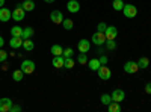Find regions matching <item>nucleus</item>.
<instances>
[{
  "label": "nucleus",
  "mask_w": 151,
  "mask_h": 112,
  "mask_svg": "<svg viewBox=\"0 0 151 112\" xmlns=\"http://www.w3.org/2000/svg\"><path fill=\"white\" fill-rule=\"evenodd\" d=\"M104 35L107 40H115L118 36V29L115 26H107V29L104 30Z\"/></svg>",
  "instance_id": "9b49d317"
},
{
  "label": "nucleus",
  "mask_w": 151,
  "mask_h": 112,
  "mask_svg": "<svg viewBox=\"0 0 151 112\" xmlns=\"http://www.w3.org/2000/svg\"><path fill=\"white\" fill-rule=\"evenodd\" d=\"M145 92H147V94H151V82L145 85Z\"/></svg>",
  "instance_id": "c9c22d12"
},
{
  "label": "nucleus",
  "mask_w": 151,
  "mask_h": 112,
  "mask_svg": "<svg viewBox=\"0 0 151 112\" xmlns=\"http://www.w3.org/2000/svg\"><path fill=\"white\" fill-rule=\"evenodd\" d=\"M103 52H104L103 46H97V53H103Z\"/></svg>",
  "instance_id": "e433bc0d"
},
{
  "label": "nucleus",
  "mask_w": 151,
  "mask_h": 112,
  "mask_svg": "<svg viewBox=\"0 0 151 112\" xmlns=\"http://www.w3.org/2000/svg\"><path fill=\"white\" fill-rule=\"evenodd\" d=\"M62 24H64V29H65V30H71V29H73V26H74L73 20H70V18H64Z\"/></svg>",
  "instance_id": "a878e982"
},
{
  "label": "nucleus",
  "mask_w": 151,
  "mask_h": 112,
  "mask_svg": "<svg viewBox=\"0 0 151 112\" xmlns=\"http://www.w3.org/2000/svg\"><path fill=\"white\" fill-rule=\"evenodd\" d=\"M100 61L98 59H91V61H88V67H89V70H92V71H97L98 68H100Z\"/></svg>",
  "instance_id": "a211bd4d"
},
{
  "label": "nucleus",
  "mask_w": 151,
  "mask_h": 112,
  "mask_svg": "<svg viewBox=\"0 0 151 112\" xmlns=\"http://www.w3.org/2000/svg\"><path fill=\"white\" fill-rule=\"evenodd\" d=\"M74 65H76V64H74V61H73L71 58H65V61H64V68H67V70H71Z\"/></svg>",
  "instance_id": "bb28decb"
},
{
  "label": "nucleus",
  "mask_w": 151,
  "mask_h": 112,
  "mask_svg": "<svg viewBox=\"0 0 151 112\" xmlns=\"http://www.w3.org/2000/svg\"><path fill=\"white\" fill-rule=\"evenodd\" d=\"M20 5H21V8L26 12H30V11L35 9V2H33V0H24V2L20 3Z\"/></svg>",
  "instance_id": "dca6fc26"
},
{
  "label": "nucleus",
  "mask_w": 151,
  "mask_h": 112,
  "mask_svg": "<svg viewBox=\"0 0 151 112\" xmlns=\"http://www.w3.org/2000/svg\"><path fill=\"white\" fill-rule=\"evenodd\" d=\"M62 53H64V48H62L59 44H53L52 46V55L53 56H62Z\"/></svg>",
  "instance_id": "6ab92c4d"
},
{
  "label": "nucleus",
  "mask_w": 151,
  "mask_h": 112,
  "mask_svg": "<svg viewBox=\"0 0 151 112\" xmlns=\"http://www.w3.org/2000/svg\"><path fill=\"white\" fill-rule=\"evenodd\" d=\"M23 76H24V73L21 71V68L20 70H15L14 73H12V79H14L15 82H21L23 80Z\"/></svg>",
  "instance_id": "412c9836"
},
{
  "label": "nucleus",
  "mask_w": 151,
  "mask_h": 112,
  "mask_svg": "<svg viewBox=\"0 0 151 112\" xmlns=\"http://www.w3.org/2000/svg\"><path fill=\"white\" fill-rule=\"evenodd\" d=\"M77 62H79V64H82V65L88 64V56H86V53H80L79 58H77Z\"/></svg>",
  "instance_id": "c756f323"
},
{
  "label": "nucleus",
  "mask_w": 151,
  "mask_h": 112,
  "mask_svg": "<svg viewBox=\"0 0 151 112\" xmlns=\"http://www.w3.org/2000/svg\"><path fill=\"white\" fill-rule=\"evenodd\" d=\"M3 5H5V0H0V8H3Z\"/></svg>",
  "instance_id": "ea45409f"
},
{
  "label": "nucleus",
  "mask_w": 151,
  "mask_h": 112,
  "mask_svg": "<svg viewBox=\"0 0 151 112\" xmlns=\"http://www.w3.org/2000/svg\"><path fill=\"white\" fill-rule=\"evenodd\" d=\"M12 18V11H9L8 8H0V21H3V23H6V21H9Z\"/></svg>",
  "instance_id": "9d476101"
},
{
  "label": "nucleus",
  "mask_w": 151,
  "mask_h": 112,
  "mask_svg": "<svg viewBox=\"0 0 151 112\" xmlns=\"http://www.w3.org/2000/svg\"><path fill=\"white\" fill-rule=\"evenodd\" d=\"M98 61H100V64L101 65H106L107 62H109V58L106 56V55H100V58H98Z\"/></svg>",
  "instance_id": "72a5a7b5"
},
{
  "label": "nucleus",
  "mask_w": 151,
  "mask_h": 112,
  "mask_svg": "<svg viewBox=\"0 0 151 112\" xmlns=\"http://www.w3.org/2000/svg\"><path fill=\"white\" fill-rule=\"evenodd\" d=\"M45 3H55V0H44Z\"/></svg>",
  "instance_id": "58836bf2"
},
{
  "label": "nucleus",
  "mask_w": 151,
  "mask_h": 112,
  "mask_svg": "<svg viewBox=\"0 0 151 112\" xmlns=\"http://www.w3.org/2000/svg\"><path fill=\"white\" fill-rule=\"evenodd\" d=\"M12 105H14V102H12L9 97L0 98V112H9Z\"/></svg>",
  "instance_id": "423d86ee"
},
{
  "label": "nucleus",
  "mask_w": 151,
  "mask_h": 112,
  "mask_svg": "<svg viewBox=\"0 0 151 112\" xmlns=\"http://www.w3.org/2000/svg\"><path fill=\"white\" fill-rule=\"evenodd\" d=\"M32 36H33V29H32V27H24V29H23V35H21L23 40L32 38Z\"/></svg>",
  "instance_id": "aec40b11"
},
{
  "label": "nucleus",
  "mask_w": 151,
  "mask_h": 112,
  "mask_svg": "<svg viewBox=\"0 0 151 112\" xmlns=\"http://www.w3.org/2000/svg\"><path fill=\"white\" fill-rule=\"evenodd\" d=\"M73 53H74V50H73L71 47H68V48H64V53H62V56H64V58H71Z\"/></svg>",
  "instance_id": "7c9ffc66"
},
{
  "label": "nucleus",
  "mask_w": 151,
  "mask_h": 112,
  "mask_svg": "<svg viewBox=\"0 0 151 112\" xmlns=\"http://www.w3.org/2000/svg\"><path fill=\"white\" fill-rule=\"evenodd\" d=\"M67 9L71 12V14H76V12L80 11V3L77 2V0H70V2L67 3Z\"/></svg>",
  "instance_id": "ddd939ff"
},
{
  "label": "nucleus",
  "mask_w": 151,
  "mask_h": 112,
  "mask_svg": "<svg viewBox=\"0 0 151 112\" xmlns=\"http://www.w3.org/2000/svg\"><path fill=\"white\" fill-rule=\"evenodd\" d=\"M9 46L14 48H20V47H23V38L21 36H12L11 38V41H9Z\"/></svg>",
  "instance_id": "4468645a"
},
{
  "label": "nucleus",
  "mask_w": 151,
  "mask_h": 112,
  "mask_svg": "<svg viewBox=\"0 0 151 112\" xmlns=\"http://www.w3.org/2000/svg\"><path fill=\"white\" fill-rule=\"evenodd\" d=\"M5 46V40H3V36H0V48H2Z\"/></svg>",
  "instance_id": "4c0bfd02"
},
{
  "label": "nucleus",
  "mask_w": 151,
  "mask_h": 112,
  "mask_svg": "<svg viewBox=\"0 0 151 112\" xmlns=\"http://www.w3.org/2000/svg\"><path fill=\"white\" fill-rule=\"evenodd\" d=\"M106 35H104V32H95L94 35H92V38H91V41L95 44V46H104L106 44Z\"/></svg>",
  "instance_id": "7ed1b4c3"
},
{
  "label": "nucleus",
  "mask_w": 151,
  "mask_h": 112,
  "mask_svg": "<svg viewBox=\"0 0 151 112\" xmlns=\"http://www.w3.org/2000/svg\"><path fill=\"white\" fill-rule=\"evenodd\" d=\"M150 62H151V61H150Z\"/></svg>",
  "instance_id": "a19ab883"
},
{
  "label": "nucleus",
  "mask_w": 151,
  "mask_h": 112,
  "mask_svg": "<svg viewBox=\"0 0 151 112\" xmlns=\"http://www.w3.org/2000/svg\"><path fill=\"white\" fill-rule=\"evenodd\" d=\"M20 111H21V106H18V105H12L9 112H20Z\"/></svg>",
  "instance_id": "f704fd0d"
},
{
  "label": "nucleus",
  "mask_w": 151,
  "mask_h": 112,
  "mask_svg": "<svg viewBox=\"0 0 151 112\" xmlns=\"http://www.w3.org/2000/svg\"><path fill=\"white\" fill-rule=\"evenodd\" d=\"M112 8L115 11H122L124 9V2H122V0H113V2H112Z\"/></svg>",
  "instance_id": "5701e85b"
},
{
  "label": "nucleus",
  "mask_w": 151,
  "mask_h": 112,
  "mask_svg": "<svg viewBox=\"0 0 151 112\" xmlns=\"http://www.w3.org/2000/svg\"><path fill=\"white\" fill-rule=\"evenodd\" d=\"M109 112H121V105L118 102H112L109 106H107Z\"/></svg>",
  "instance_id": "4be33fe9"
},
{
  "label": "nucleus",
  "mask_w": 151,
  "mask_h": 112,
  "mask_svg": "<svg viewBox=\"0 0 151 112\" xmlns=\"http://www.w3.org/2000/svg\"><path fill=\"white\" fill-rule=\"evenodd\" d=\"M97 73H98V77L101 79V80H109L112 77V71H110V68L107 65H100V68L97 70Z\"/></svg>",
  "instance_id": "f03ea898"
},
{
  "label": "nucleus",
  "mask_w": 151,
  "mask_h": 112,
  "mask_svg": "<svg viewBox=\"0 0 151 112\" xmlns=\"http://www.w3.org/2000/svg\"><path fill=\"white\" fill-rule=\"evenodd\" d=\"M6 59H8V53L0 48V64H2V62H6Z\"/></svg>",
  "instance_id": "473e14b6"
},
{
  "label": "nucleus",
  "mask_w": 151,
  "mask_h": 112,
  "mask_svg": "<svg viewBox=\"0 0 151 112\" xmlns=\"http://www.w3.org/2000/svg\"><path fill=\"white\" fill-rule=\"evenodd\" d=\"M137 70H139V65L134 61H129L124 64V71L127 74H134V73H137Z\"/></svg>",
  "instance_id": "39448f33"
},
{
  "label": "nucleus",
  "mask_w": 151,
  "mask_h": 112,
  "mask_svg": "<svg viewBox=\"0 0 151 112\" xmlns=\"http://www.w3.org/2000/svg\"><path fill=\"white\" fill-rule=\"evenodd\" d=\"M11 35H12V36H21V35H23V27H20V26L11 27Z\"/></svg>",
  "instance_id": "393cba45"
},
{
  "label": "nucleus",
  "mask_w": 151,
  "mask_h": 112,
  "mask_svg": "<svg viewBox=\"0 0 151 112\" xmlns=\"http://www.w3.org/2000/svg\"><path fill=\"white\" fill-rule=\"evenodd\" d=\"M21 71L24 73V74H32L33 71H35V62L33 61H30V59H24L23 62H21Z\"/></svg>",
  "instance_id": "f257e3e1"
},
{
  "label": "nucleus",
  "mask_w": 151,
  "mask_h": 112,
  "mask_svg": "<svg viewBox=\"0 0 151 112\" xmlns=\"http://www.w3.org/2000/svg\"><path fill=\"white\" fill-rule=\"evenodd\" d=\"M137 65H139V70L148 68V65H150V61H148V58H141L139 61H137Z\"/></svg>",
  "instance_id": "b1692460"
},
{
  "label": "nucleus",
  "mask_w": 151,
  "mask_h": 112,
  "mask_svg": "<svg viewBox=\"0 0 151 112\" xmlns=\"http://www.w3.org/2000/svg\"><path fill=\"white\" fill-rule=\"evenodd\" d=\"M50 20H52V23H55V24H62V21H64V14H62L60 11H52Z\"/></svg>",
  "instance_id": "1a4fd4ad"
},
{
  "label": "nucleus",
  "mask_w": 151,
  "mask_h": 112,
  "mask_svg": "<svg viewBox=\"0 0 151 112\" xmlns=\"http://www.w3.org/2000/svg\"><path fill=\"white\" fill-rule=\"evenodd\" d=\"M64 61H65L64 56H53L52 65H53L55 68H62V67H64Z\"/></svg>",
  "instance_id": "2eb2a0df"
},
{
  "label": "nucleus",
  "mask_w": 151,
  "mask_h": 112,
  "mask_svg": "<svg viewBox=\"0 0 151 112\" xmlns=\"http://www.w3.org/2000/svg\"><path fill=\"white\" fill-rule=\"evenodd\" d=\"M106 47L109 48V50H115V48H116L115 40H106Z\"/></svg>",
  "instance_id": "c85d7f7f"
},
{
  "label": "nucleus",
  "mask_w": 151,
  "mask_h": 112,
  "mask_svg": "<svg viewBox=\"0 0 151 112\" xmlns=\"http://www.w3.org/2000/svg\"><path fill=\"white\" fill-rule=\"evenodd\" d=\"M77 48H79L80 53H88V52H89V48H91V43L88 40H80L79 44H77Z\"/></svg>",
  "instance_id": "f8f14e48"
},
{
  "label": "nucleus",
  "mask_w": 151,
  "mask_h": 112,
  "mask_svg": "<svg viewBox=\"0 0 151 112\" xmlns=\"http://www.w3.org/2000/svg\"><path fill=\"white\" fill-rule=\"evenodd\" d=\"M23 48L26 52H32L33 48H35V44H33V41L30 40V38H27V40H23Z\"/></svg>",
  "instance_id": "f3484780"
},
{
  "label": "nucleus",
  "mask_w": 151,
  "mask_h": 112,
  "mask_svg": "<svg viewBox=\"0 0 151 112\" xmlns=\"http://www.w3.org/2000/svg\"><path fill=\"white\" fill-rule=\"evenodd\" d=\"M124 15L127 17V18H134L137 15V9L134 5H124Z\"/></svg>",
  "instance_id": "0eeeda50"
},
{
  "label": "nucleus",
  "mask_w": 151,
  "mask_h": 112,
  "mask_svg": "<svg viewBox=\"0 0 151 112\" xmlns=\"http://www.w3.org/2000/svg\"><path fill=\"white\" fill-rule=\"evenodd\" d=\"M24 15H26V11L21 8V5H18L14 11H12V20H15V21H23Z\"/></svg>",
  "instance_id": "20e7f679"
},
{
  "label": "nucleus",
  "mask_w": 151,
  "mask_h": 112,
  "mask_svg": "<svg viewBox=\"0 0 151 112\" xmlns=\"http://www.w3.org/2000/svg\"><path fill=\"white\" fill-rule=\"evenodd\" d=\"M110 95H112V102H118V103L124 102V98H125V92L122 90H113Z\"/></svg>",
  "instance_id": "6e6552de"
},
{
  "label": "nucleus",
  "mask_w": 151,
  "mask_h": 112,
  "mask_svg": "<svg viewBox=\"0 0 151 112\" xmlns=\"http://www.w3.org/2000/svg\"><path fill=\"white\" fill-rule=\"evenodd\" d=\"M101 103L106 105V106H109V105L112 103V95H110V94H103V95H101Z\"/></svg>",
  "instance_id": "cd10ccee"
},
{
  "label": "nucleus",
  "mask_w": 151,
  "mask_h": 112,
  "mask_svg": "<svg viewBox=\"0 0 151 112\" xmlns=\"http://www.w3.org/2000/svg\"><path fill=\"white\" fill-rule=\"evenodd\" d=\"M97 29H98V32H104V30L107 29V24H106L104 21H100L98 26H97Z\"/></svg>",
  "instance_id": "2f4dec72"
}]
</instances>
